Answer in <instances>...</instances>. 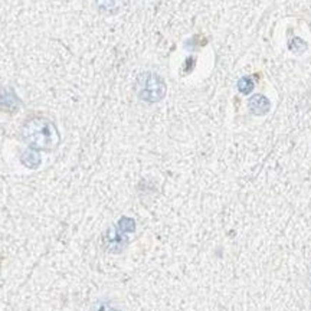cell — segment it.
Masks as SVG:
<instances>
[{
    "label": "cell",
    "instance_id": "cell-1",
    "mask_svg": "<svg viewBox=\"0 0 311 311\" xmlns=\"http://www.w3.org/2000/svg\"><path fill=\"white\" fill-rule=\"evenodd\" d=\"M22 134L26 143L38 150H52L59 143V133L55 124L43 117L29 118L23 126Z\"/></svg>",
    "mask_w": 311,
    "mask_h": 311
},
{
    "label": "cell",
    "instance_id": "cell-2",
    "mask_svg": "<svg viewBox=\"0 0 311 311\" xmlns=\"http://www.w3.org/2000/svg\"><path fill=\"white\" fill-rule=\"evenodd\" d=\"M137 95L144 103H159L166 95V82L156 72H143L137 78Z\"/></svg>",
    "mask_w": 311,
    "mask_h": 311
},
{
    "label": "cell",
    "instance_id": "cell-3",
    "mask_svg": "<svg viewBox=\"0 0 311 311\" xmlns=\"http://www.w3.org/2000/svg\"><path fill=\"white\" fill-rule=\"evenodd\" d=\"M130 5V0H95V6L100 13L105 16L118 15L122 10H126Z\"/></svg>",
    "mask_w": 311,
    "mask_h": 311
},
{
    "label": "cell",
    "instance_id": "cell-4",
    "mask_svg": "<svg viewBox=\"0 0 311 311\" xmlns=\"http://www.w3.org/2000/svg\"><path fill=\"white\" fill-rule=\"evenodd\" d=\"M248 108L255 115H264V114H267L269 111L271 104H269V100H268L267 97L257 94L254 95V97H251L250 103H248Z\"/></svg>",
    "mask_w": 311,
    "mask_h": 311
},
{
    "label": "cell",
    "instance_id": "cell-5",
    "mask_svg": "<svg viewBox=\"0 0 311 311\" xmlns=\"http://www.w3.org/2000/svg\"><path fill=\"white\" fill-rule=\"evenodd\" d=\"M238 88L242 94H250L251 91L254 89V81L250 77H243L239 79L238 82Z\"/></svg>",
    "mask_w": 311,
    "mask_h": 311
},
{
    "label": "cell",
    "instance_id": "cell-6",
    "mask_svg": "<svg viewBox=\"0 0 311 311\" xmlns=\"http://www.w3.org/2000/svg\"><path fill=\"white\" fill-rule=\"evenodd\" d=\"M94 311H115L114 310V307H112L110 302H98L97 305H95V310Z\"/></svg>",
    "mask_w": 311,
    "mask_h": 311
}]
</instances>
